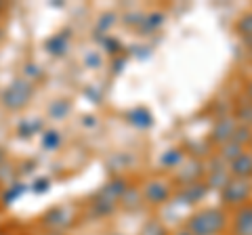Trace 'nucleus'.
I'll list each match as a JSON object with an SVG mask.
<instances>
[{"label":"nucleus","instance_id":"nucleus-13","mask_svg":"<svg viewBox=\"0 0 252 235\" xmlns=\"http://www.w3.org/2000/svg\"><path fill=\"white\" fill-rule=\"evenodd\" d=\"M250 141H252V139H250Z\"/></svg>","mask_w":252,"mask_h":235},{"label":"nucleus","instance_id":"nucleus-6","mask_svg":"<svg viewBox=\"0 0 252 235\" xmlns=\"http://www.w3.org/2000/svg\"><path fill=\"white\" fill-rule=\"evenodd\" d=\"M233 175L235 178H248L252 175V155L242 153L238 160H233Z\"/></svg>","mask_w":252,"mask_h":235},{"label":"nucleus","instance_id":"nucleus-11","mask_svg":"<svg viewBox=\"0 0 252 235\" xmlns=\"http://www.w3.org/2000/svg\"><path fill=\"white\" fill-rule=\"evenodd\" d=\"M248 92H250V97H252V84H250V88H248Z\"/></svg>","mask_w":252,"mask_h":235},{"label":"nucleus","instance_id":"nucleus-10","mask_svg":"<svg viewBox=\"0 0 252 235\" xmlns=\"http://www.w3.org/2000/svg\"><path fill=\"white\" fill-rule=\"evenodd\" d=\"M240 118H244V120L248 122V118H252V105H248L246 109L242 107V109H240ZM244 120H242V122H244Z\"/></svg>","mask_w":252,"mask_h":235},{"label":"nucleus","instance_id":"nucleus-8","mask_svg":"<svg viewBox=\"0 0 252 235\" xmlns=\"http://www.w3.org/2000/svg\"><path fill=\"white\" fill-rule=\"evenodd\" d=\"M242 153H244V151H242V145L233 143V141H231L229 145L223 147V158H225V160H227V158H229V160H238Z\"/></svg>","mask_w":252,"mask_h":235},{"label":"nucleus","instance_id":"nucleus-12","mask_svg":"<svg viewBox=\"0 0 252 235\" xmlns=\"http://www.w3.org/2000/svg\"><path fill=\"white\" fill-rule=\"evenodd\" d=\"M2 158H4V155H2V151H0V160H2Z\"/></svg>","mask_w":252,"mask_h":235},{"label":"nucleus","instance_id":"nucleus-4","mask_svg":"<svg viewBox=\"0 0 252 235\" xmlns=\"http://www.w3.org/2000/svg\"><path fill=\"white\" fill-rule=\"evenodd\" d=\"M168 193H170V189H168V185L164 183V181H152V183L145 187V198L149 202H156V204L166 200Z\"/></svg>","mask_w":252,"mask_h":235},{"label":"nucleus","instance_id":"nucleus-7","mask_svg":"<svg viewBox=\"0 0 252 235\" xmlns=\"http://www.w3.org/2000/svg\"><path fill=\"white\" fill-rule=\"evenodd\" d=\"M235 233L238 235H252V208L242 210L235 221Z\"/></svg>","mask_w":252,"mask_h":235},{"label":"nucleus","instance_id":"nucleus-2","mask_svg":"<svg viewBox=\"0 0 252 235\" xmlns=\"http://www.w3.org/2000/svg\"><path fill=\"white\" fill-rule=\"evenodd\" d=\"M32 95V86L30 82L26 80H17V82H13L9 88H6V92L2 95V103L6 107H11V109H19L28 103V99Z\"/></svg>","mask_w":252,"mask_h":235},{"label":"nucleus","instance_id":"nucleus-3","mask_svg":"<svg viewBox=\"0 0 252 235\" xmlns=\"http://www.w3.org/2000/svg\"><path fill=\"white\" fill-rule=\"evenodd\" d=\"M223 187V198L227 204H242L250 193L246 178H233V181H227Z\"/></svg>","mask_w":252,"mask_h":235},{"label":"nucleus","instance_id":"nucleus-1","mask_svg":"<svg viewBox=\"0 0 252 235\" xmlns=\"http://www.w3.org/2000/svg\"><path fill=\"white\" fill-rule=\"evenodd\" d=\"M225 225V216L219 210H202L195 216H191L187 229L193 235H217Z\"/></svg>","mask_w":252,"mask_h":235},{"label":"nucleus","instance_id":"nucleus-5","mask_svg":"<svg viewBox=\"0 0 252 235\" xmlns=\"http://www.w3.org/2000/svg\"><path fill=\"white\" fill-rule=\"evenodd\" d=\"M235 132V124L233 120H219V124L215 126V132H212V139L217 141V143H229L231 137Z\"/></svg>","mask_w":252,"mask_h":235},{"label":"nucleus","instance_id":"nucleus-9","mask_svg":"<svg viewBox=\"0 0 252 235\" xmlns=\"http://www.w3.org/2000/svg\"><path fill=\"white\" fill-rule=\"evenodd\" d=\"M238 29H240V34H242L244 38H252V15H246V17H242Z\"/></svg>","mask_w":252,"mask_h":235}]
</instances>
